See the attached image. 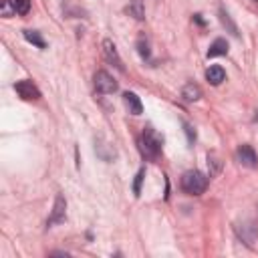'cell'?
Segmentation results:
<instances>
[{
  "instance_id": "6da1fadb",
  "label": "cell",
  "mask_w": 258,
  "mask_h": 258,
  "mask_svg": "<svg viewBox=\"0 0 258 258\" xmlns=\"http://www.w3.org/2000/svg\"><path fill=\"white\" fill-rule=\"evenodd\" d=\"M139 147H141V153L149 159H155L163 147V137L153 129V127H145L143 133H141V139H139Z\"/></svg>"
},
{
  "instance_id": "7a4b0ae2",
  "label": "cell",
  "mask_w": 258,
  "mask_h": 258,
  "mask_svg": "<svg viewBox=\"0 0 258 258\" xmlns=\"http://www.w3.org/2000/svg\"><path fill=\"white\" fill-rule=\"evenodd\" d=\"M206 187H208V177H206L202 171L191 169V171H185V173L181 175V189H183L185 194H189V196H200V194L206 191Z\"/></svg>"
},
{
  "instance_id": "3957f363",
  "label": "cell",
  "mask_w": 258,
  "mask_h": 258,
  "mask_svg": "<svg viewBox=\"0 0 258 258\" xmlns=\"http://www.w3.org/2000/svg\"><path fill=\"white\" fill-rule=\"evenodd\" d=\"M93 81H95V91L101 95H111L117 91V81L107 71H97Z\"/></svg>"
},
{
  "instance_id": "277c9868",
  "label": "cell",
  "mask_w": 258,
  "mask_h": 258,
  "mask_svg": "<svg viewBox=\"0 0 258 258\" xmlns=\"http://www.w3.org/2000/svg\"><path fill=\"white\" fill-rule=\"evenodd\" d=\"M14 91L24 101H36V99H40V91L36 89V85L32 81H18L14 85Z\"/></svg>"
},
{
  "instance_id": "5b68a950",
  "label": "cell",
  "mask_w": 258,
  "mask_h": 258,
  "mask_svg": "<svg viewBox=\"0 0 258 258\" xmlns=\"http://www.w3.org/2000/svg\"><path fill=\"white\" fill-rule=\"evenodd\" d=\"M236 159H238V163H242L244 167H250V169L258 167V155H256V151H254L250 145H240V147L236 149Z\"/></svg>"
},
{
  "instance_id": "8992f818",
  "label": "cell",
  "mask_w": 258,
  "mask_h": 258,
  "mask_svg": "<svg viewBox=\"0 0 258 258\" xmlns=\"http://www.w3.org/2000/svg\"><path fill=\"white\" fill-rule=\"evenodd\" d=\"M64 210H67V200H64V196H62V194H58V196H56V200H54L52 214H50V218L46 220V226L50 228V226H54V224L64 222Z\"/></svg>"
},
{
  "instance_id": "52a82bcc",
  "label": "cell",
  "mask_w": 258,
  "mask_h": 258,
  "mask_svg": "<svg viewBox=\"0 0 258 258\" xmlns=\"http://www.w3.org/2000/svg\"><path fill=\"white\" fill-rule=\"evenodd\" d=\"M103 54H105V58H107L111 64H115L119 71H123V62H121V58H119V54H117V48H115V44H113L109 38L103 40Z\"/></svg>"
},
{
  "instance_id": "ba28073f",
  "label": "cell",
  "mask_w": 258,
  "mask_h": 258,
  "mask_svg": "<svg viewBox=\"0 0 258 258\" xmlns=\"http://www.w3.org/2000/svg\"><path fill=\"white\" fill-rule=\"evenodd\" d=\"M236 232H238V236L246 242V244H252L254 240H256V236H258V230H256V226H252L250 222H244V224H238L236 226Z\"/></svg>"
},
{
  "instance_id": "9c48e42d",
  "label": "cell",
  "mask_w": 258,
  "mask_h": 258,
  "mask_svg": "<svg viewBox=\"0 0 258 258\" xmlns=\"http://www.w3.org/2000/svg\"><path fill=\"white\" fill-rule=\"evenodd\" d=\"M123 103H125V107L129 109V113L131 115H141V111H143V105H141V99L135 95V93H125L123 95Z\"/></svg>"
},
{
  "instance_id": "30bf717a",
  "label": "cell",
  "mask_w": 258,
  "mask_h": 258,
  "mask_svg": "<svg viewBox=\"0 0 258 258\" xmlns=\"http://www.w3.org/2000/svg\"><path fill=\"white\" fill-rule=\"evenodd\" d=\"M206 79H208L210 85H220V83L226 79V73H224V69H222L220 64H212V67L206 71Z\"/></svg>"
},
{
  "instance_id": "8fae6325",
  "label": "cell",
  "mask_w": 258,
  "mask_h": 258,
  "mask_svg": "<svg viewBox=\"0 0 258 258\" xmlns=\"http://www.w3.org/2000/svg\"><path fill=\"white\" fill-rule=\"evenodd\" d=\"M228 52V42L224 38H216L212 44H210V50H208V58H214V56H222Z\"/></svg>"
},
{
  "instance_id": "7c38bea8",
  "label": "cell",
  "mask_w": 258,
  "mask_h": 258,
  "mask_svg": "<svg viewBox=\"0 0 258 258\" xmlns=\"http://www.w3.org/2000/svg\"><path fill=\"white\" fill-rule=\"evenodd\" d=\"M181 97H183L187 103L198 101V99L202 97V89H200L196 83H187V85L183 87V91H181Z\"/></svg>"
},
{
  "instance_id": "4fadbf2b",
  "label": "cell",
  "mask_w": 258,
  "mask_h": 258,
  "mask_svg": "<svg viewBox=\"0 0 258 258\" xmlns=\"http://www.w3.org/2000/svg\"><path fill=\"white\" fill-rule=\"evenodd\" d=\"M129 14L137 20L145 18V8H143V0H129Z\"/></svg>"
},
{
  "instance_id": "5bb4252c",
  "label": "cell",
  "mask_w": 258,
  "mask_h": 258,
  "mask_svg": "<svg viewBox=\"0 0 258 258\" xmlns=\"http://www.w3.org/2000/svg\"><path fill=\"white\" fill-rule=\"evenodd\" d=\"M24 38H26L28 42H32L34 46H38V48H44V46H46V42L42 40L40 32H36V30H24Z\"/></svg>"
},
{
  "instance_id": "9a60e30c",
  "label": "cell",
  "mask_w": 258,
  "mask_h": 258,
  "mask_svg": "<svg viewBox=\"0 0 258 258\" xmlns=\"http://www.w3.org/2000/svg\"><path fill=\"white\" fill-rule=\"evenodd\" d=\"M220 18H222V24H224V26H228V28H230V32H232L234 36H238V28H236V24L230 20V14H228L224 8H220Z\"/></svg>"
},
{
  "instance_id": "2e32d148",
  "label": "cell",
  "mask_w": 258,
  "mask_h": 258,
  "mask_svg": "<svg viewBox=\"0 0 258 258\" xmlns=\"http://www.w3.org/2000/svg\"><path fill=\"white\" fill-rule=\"evenodd\" d=\"M137 50H139V54H141L143 60L149 58V42H147L145 36H139V40H137Z\"/></svg>"
},
{
  "instance_id": "e0dca14e",
  "label": "cell",
  "mask_w": 258,
  "mask_h": 258,
  "mask_svg": "<svg viewBox=\"0 0 258 258\" xmlns=\"http://www.w3.org/2000/svg\"><path fill=\"white\" fill-rule=\"evenodd\" d=\"M0 12L4 18H10L12 14H16V8H14V2L12 0H2V6H0Z\"/></svg>"
},
{
  "instance_id": "ac0fdd59",
  "label": "cell",
  "mask_w": 258,
  "mask_h": 258,
  "mask_svg": "<svg viewBox=\"0 0 258 258\" xmlns=\"http://www.w3.org/2000/svg\"><path fill=\"white\" fill-rule=\"evenodd\" d=\"M12 2H14V8H16V14H20V16L28 14V10H30V0H12Z\"/></svg>"
},
{
  "instance_id": "d6986e66",
  "label": "cell",
  "mask_w": 258,
  "mask_h": 258,
  "mask_svg": "<svg viewBox=\"0 0 258 258\" xmlns=\"http://www.w3.org/2000/svg\"><path fill=\"white\" fill-rule=\"evenodd\" d=\"M143 169H139V173H137V177H135V185H133V191H135V196H139V189H141V179H143Z\"/></svg>"
},
{
  "instance_id": "ffe728a7",
  "label": "cell",
  "mask_w": 258,
  "mask_h": 258,
  "mask_svg": "<svg viewBox=\"0 0 258 258\" xmlns=\"http://www.w3.org/2000/svg\"><path fill=\"white\" fill-rule=\"evenodd\" d=\"M183 127H185L187 141H189V143H194V139H196V131H194V129H191V125H187V123H183Z\"/></svg>"
},
{
  "instance_id": "44dd1931",
  "label": "cell",
  "mask_w": 258,
  "mask_h": 258,
  "mask_svg": "<svg viewBox=\"0 0 258 258\" xmlns=\"http://www.w3.org/2000/svg\"><path fill=\"white\" fill-rule=\"evenodd\" d=\"M256 2H258V0H256Z\"/></svg>"
}]
</instances>
